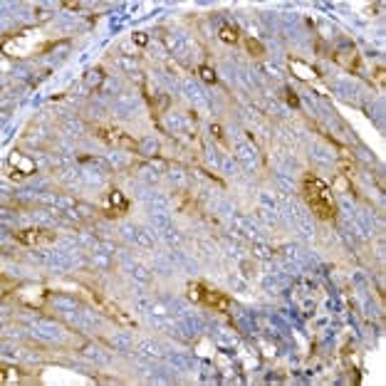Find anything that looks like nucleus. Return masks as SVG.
Listing matches in <instances>:
<instances>
[{"mask_svg": "<svg viewBox=\"0 0 386 386\" xmlns=\"http://www.w3.org/2000/svg\"><path fill=\"white\" fill-rule=\"evenodd\" d=\"M287 102H290V104H295V107H297V104H300V99H297V97H295V94H290V97H287Z\"/></svg>", "mask_w": 386, "mask_h": 386, "instance_id": "11", "label": "nucleus"}, {"mask_svg": "<svg viewBox=\"0 0 386 386\" xmlns=\"http://www.w3.org/2000/svg\"><path fill=\"white\" fill-rule=\"evenodd\" d=\"M200 302H205L208 307H213V310H218V312H228V310H230L228 295H223V292H218V290L203 287V290H200Z\"/></svg>", "mask_w": 386, "mask_h": 386, "instance_id": "4", "label": "nucleus"}, {"mask_svg": "<svg viewBox=\"0 0 386 386\" xmlns=\"http://www.w3.org/2000/svg\"><path fill=\"white\" fill-rule=\"evenodd\" d=\"M55 235L47 233V230H40V228H27V230H20L15 233V240L20 245H40V243H50Z\"/></svg>", "mask_w": 386, "mask_h": 386, "instance_id": "2", "label": "nucleus"}, {"mask_svg": "<svg viewBox=\"0 0 386 386\" xmlns=\"http://www.w3.org/2000/svg\"><path fill=\"white\" fill-rule=\"evenodd\" d=\"M302 195H305L307 205L312 208V213L320 220H334L337 203H334L332 189L322 179H317V176H305L302 179Z\"/></svg>", "mask_w": 386, "mask_h": 386, "instance_id": "1", "label": "nucleus"}, {"mask_svg": "<svg viewBox=\"0 0 386 386\" xmlns=\"http://www.w3.org/2000/svg\"><path fill=\"white\" fill-rule=\"evenodd\" d=\"M213 134H215V136H218L220 141H225V139H223V129L218 127V124H213Z\"/></svg>", "mask_w": 386, "mask_h": 386, "instance_id": "10", "label": "nucleus"}, {"mask_svg": "<svg viewBox=\"0 0 386 386\" xmlns=\"http://www.w3.org/2000/svg\"><path fill=\"white\" fill-rule=\"evenodd\" d=\"M134 40H136L139 45H146V35H144V32H136V35H134Z\"/></svg>", "mask_w": 386, "mask_h": 386, "instance_id": "9", "label": "nucleus"}, {"mask_svg": "<svg viewBox=\"0 0 386 386\" xmlns=\"http://www.w3.org/2000/svg\"><path fill=\"white\" fill-rule=\"evenodd\" d=\"M109 203L114 205V213H112V215H124V213L129 210L127 198H124V195H122L119 191H112V193H109Z\"/></svg>", "mask_w": 386, "mask_h": 386, "instance_id": "5", "label": "nucleus"}, {"mask_svg": "<svg viewBox=\"0 0 386 386\" xmlns=\"http://www.w3.org/2000/svg\"><path fill=\"white\" fill-rule=\"evenodd\" d=\"M218 37H220L225 45H235V42H238V30H235L233 25H223V27L218 30Z\"/></svg>", "mask_w": 386, "mask_h": 386, "instance_id": "6", "label": "nucleus"}, {"mask_svg": "<svg viewBox=\"0 0 386 386\" xmlns=\"http://www.w3.org/2000/svg\"><path fill=\"white\" fill-rule=\"evenodd\" d=\"M97 136H99V139H104V141H109V144H119V146H124V149L136 151V141H131L127 134H124V131H119V129L97 127Z\"/></svg>", "mask_w": 386, "mask_h": 386, "instance_id": "3", "label": "nucleus"}, {"mask_svg": "<svg viewBox=\"0 0 386 386\" xmlns=\"http://www.w3.org/2000/svg\"><path fill=\"white\" fill-rule=\"evenodd\" d=\"M245 47H248V52H250L253 57H260V55H265V47L257 42L255 37H248V40H245Z\"/></svg>", "mask_w": 386, "mask_h": 386, "instance_id": "8", "label": "nucleus"}, {"mask_svg": "<svg viewBox=\"0 0 386 386\" xmlns=\"http://www.w3.org/2000/svg\"><path fill=\"white\" fill-rule=\"evenodd\" d=\"M198 74H200V79H203V82H208V84H215V82H218L215 72H213L208 64H200V67H198Z\"/></svg>", "mask_w": 386, "mask_h": 386, "instance_id": "7", "label": "nucleus"}]
</instances>
